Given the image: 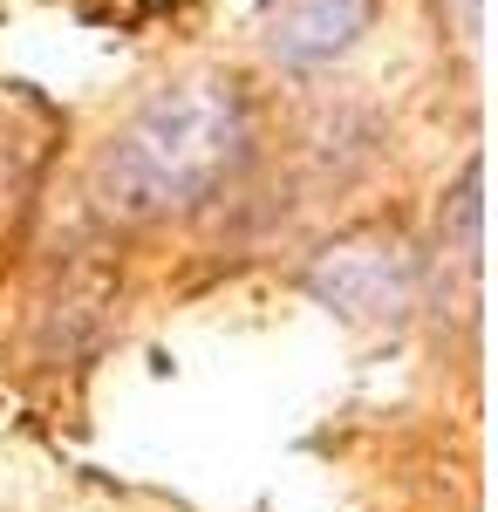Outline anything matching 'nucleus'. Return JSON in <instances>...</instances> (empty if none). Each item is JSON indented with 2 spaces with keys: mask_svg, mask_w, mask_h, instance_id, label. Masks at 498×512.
I'll return each instance as SVG.
<instances>
[{
  "mask_svg": "<svg viewBox=\"0 0 498 512\" xmlns=\"http://www.w3.org/2000/svg\"><path fill=\"white\" fill-rule=\"evenodd\" d=\"M307 294L321 308H335L342 321H362V328L403 321L423 294V260L410 253L403 233H383V226L342 233L307 260Z\"/></svg>",
  "mask_w": 498,
  "mask_h": 512,
  "instance_id": "nucleus-2",
  "label": "nucleus"
},
{
  "mask_svg": "<svg viewBox=\"0 0 498 512\" xmlns=\"http://www.w3.org/2000/svg\"><path fill=\"white\" fill-rule=\"evenodd\" d=\"M376 28V0H267L260 7V48L280 69H328L362 48Z\"/></svg>",
  "mask_w": 498,
  "mask_h": 512,
  "instance_id": "nucleus-3",
  "label": "nucleus"
},
{
  "mask_svg": "<svg viewBox=\"0 0 498 512\" xmlns=\"http://www.w3.org/2000/svg\"><path fill=\"white\" fill-rule=\"evenodd\" d=\"M478 192H485V171L464 164V178L451 185L444 212H437V253L464 274H478V253H485V198Z\"/></svg>",
  "mask_w": 498,
  "mask_h": 512,
  "instance_id": "nucleus-4",
  "label": "nucleus"
},
{
  "mask_svg": "<svg viewBox=\"0 0 498 512\" xmlns=\"http://www.w3.org/2000/svg\"><path fill=\"white\" fill-rule=\"evenodd\" d=\"M437 14H444V28L464 48H478V35H485V0H437Z\"/></svg>",
  "mask_w": 498,
  "mask_h": 512,
  "instance_id": "nucleus-5",
  "label": "nucleus"
},
{
  "mask_svg": "<svg viewBox=\"0 0 498 512\" xmlns=\"http://www.w3.org/2000/svg\"><path fill=\"white\" fill-rule=\"evenodd\" d=\"M253 158L246 96L219 76H192L137 103L123 130L96 158V205L110 219L151 226L171 212H192Z\"/></svg>",
  "mask_w": 498,
  "mask_h": 512,
  "instance_id": "nucleus-1",
  "label": "nucleus"
}]
</instances>
